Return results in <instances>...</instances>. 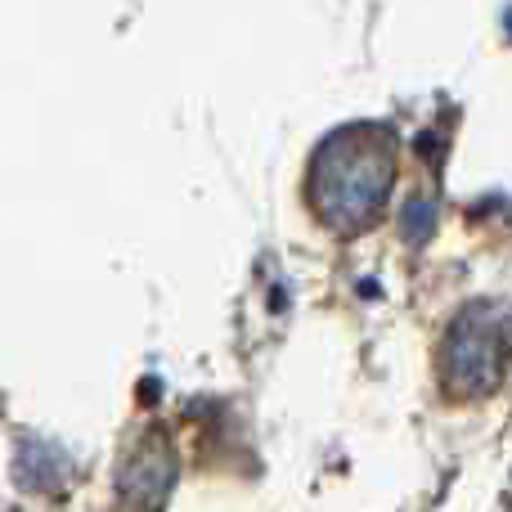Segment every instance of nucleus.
<instances>
[{
    "mask_svg": "<svg viewBox=\"0 0 512 512\" xmlns=\"http://www.w3.org/2000/svg\"><path fill=\"white\" fill-rule=\"evenodd\" d=\"M512 364V319L495 306H468L441 346V378L454 396H490Z\"/></svg>",
    "mask_w": 512,
    "mask_h": 512,
    "instance_id": "nucleus-2",
    "label": "nucleus"
},
{
    "mask_svg": "<svg viewBox=\"0 0 512 512\" xmlns=\"http://www.w3.org/2000/svg\"><path fill=\"white\" fill-rule=\"evenodd\" d=\"M396 180V149L382 126H346L310 158V207L337 234H360L378 221Z\"/></svg>",
    "mask_w": 512,
    "mask_h": 512,
    "instance_id": "nucleus-1",
    "label": "nucleus"
},
{
    "mask_svg": "<svg viewBox=\"0 0 512 512\" xmlns=\"http://www.w3.org/2000/svg\"><path fill=\"white\" fill-rule=\"evenodd\" d=\"M18 481L27 490H54L63 481V454L41 441H27L18 454Z\"/></svg>",
    "mask_w": 512,
    "mask_h": 512,
    "instance_id": "nucleus-4",
    "label": "nucleus"
},
{
    "mask_svg": "<svg viewBox=\"0 0 512 512\" xmlns=\"http://www.w3.org/2000/svg\"><path fill=\"white\" fill-rule=\"evenodd\" d=\"M171 481H176V463H171L167 445L149 441V445H140V450L126 459L122 495L131 499V504H140V508H158L162 499H167Z\"/></svg>",
    "mask_w": 512,
    "mask_h": 512,
    "instance_id": "nucleus-3",
    "label": "nucleus"
}]
</instances>
